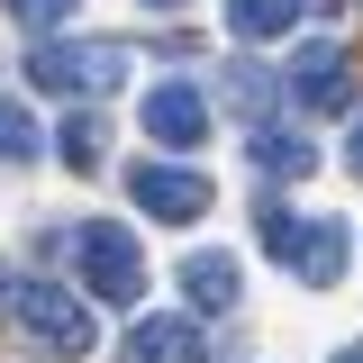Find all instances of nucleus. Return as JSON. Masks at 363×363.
I'll return each mask as SVG.
<instances>
[{
    "instance_id": "obj_14",
    "label": "nucleus",
    "mask_w": 363,
    "mask_h": 363,
    "mask_svg": "<svg viewBox=\"0 0 363 363\" xmlns=\"http://www.w3.org/2000/svg\"><path fill=\"white\" fill-rule=\"evenodd\" d=\"M300 218H309V209H291V200H264V209H255V245H264L272 264H291V245H300Z\"/></svg>"
},
{
    "instance_id": "obj_3",
    "label": "nucleus",
    "mask_w": 363,
    "mask_h": 363,
    "mask_svg": "<svg viewBox=\"0 0 363 363\" xmlns=\"http://www.w3.org/2000/svg\"><path fill=\"white\" fill-rule=\"evenodd\" d=\"M9 309H18V327L37 336L45 354H64V363H82L91 345H100V318H91V300H73L64 281H18V291H9Z\"/></svg>"
},
{
    "instance_id": "obj_1",
    "label": "nucleus",
    "mask_w": 363,
    "mask_h": 363,
    "mask_svg": "<svg viewBox=\"0 0 363 363\" xmlns=\"http://www.w3.org/2000/svg\"><path fill=\"white\" fill-rule=\"evenodd\" d=\"M73 291L109 300V309L145 300V236L128 218H82L73 227Z\"/></svg>"
},
{
    "instance_id": "obj_8",
    "label": "nucleus",
    "mask_w": 363,
    "mask_h": 363,
    "mask_svg": "<svg viewBox=\"0 0 363 363\" xmlns=\"http://www.w3.org/2000/svg\"><path fill=\"white\" fill-rule=\"evenodd\" d=\"M118 363H209V345H200L191 318H136L128 345H118Z\"/></svg>"
},
{
    "instance_id": "obj_19",
    "label": "nucleus",
    "mask_w": 363,
    "mask_h": 363,
    "mask_svg": "<svg viewBox=\"0 0 363 363\" xmlns=\"http://www.w3.org/2000/svg\"><path fill=\"white\" fill-rule=\"evenodd\" d=\"M145 9H182V0H145Z\"/></svg>"
},
{
    "instance_id": "obj_11",
    "label": "nucleus",
    "mask_w": 363,
    "mask_h": 363,
    "mask_svg": "<svg viewBox=\"0 0 363 363\" xmlns=\"http://www.w3.org/2000/svg\"><path fill=\"white\" fill-rule=\"evenodd\" d=\"M300 9H309V0H227V28H236V37H291V28H300Z\"/></svg>"
},
{
    "instance_id": "obj_17",
    "label": "nucleus",
    "mask_w": 363,
    "mask_h": 363,
    "mask_svg": "<svg viewBox=\"0 0 363 363\" xmlns=\"http://www.w3.org/2000/svg\"><path fill=\"white\" fill-rule=\"evenodd\" d=\"M345 173L363 182V109H354V128H345Z\"/></svg>"
},
{
    "instance_id": "obj_15",
    "label": "nucleus",
    "mask_w": 363,
    "mask_h": 363,
    "mask_svg": "<svg viewBox=\"0 0 363 363\" xmlns=\"http://www.w3.org/2000/svg\"><path fill=\"white\" fill-rule=\"evenodd\" d=\"M55 155H64L73 173H100V118H91V109H73V118L55 128Z\"/></svg>"
},
{
    "instance_id": "obj_4",
    "label": "nucleus",
    "mask_w": 363,
    "mask_h": 363,
    "mask_svg": "<svg viewBox=\"0 0 363 363\" xmlns=\"http://www.w3.org/2000/svg\"><path fill=\"white\" fill-rule=\"evenodd\" d=\"M128 200H136L155 227H200L209 209H218V182L191 173V164L173 155V164H136V173H128Z\"/></svg>"
},
{
    "instance_id": "obj_12",
    "label": "nucleus",
    "mask_w": 363,
    "mask_h": 363,
    "mask_svg": "<svg viewBox=\"0 0 363 363\" xmlns=\"http://www.w3.org/2000/svg\"><path fill=\"white\" fill-rule=\"evenodd\" d=\"M272 91H281V73H264V64H245V55H236V64H227V82H218V100L236 109V118H255Z\"/></svg>"
},
{
    "instance_id": "obj_13",
    "label": "nucleus",
    "mask_w": 363,
    "mask_h": 363,
    "mask_svg": "<svg viewBox=\"0 0 363 363\" xmlns=\"http://www.w3.org/2000/svg\"><path fill=\"white\" fill-rule=\"evenodd\" d=\"M28 155H45V128L28 100H0V164H28Z\"/></svg>"
},
{
    "instance_id": "obj_9",
    "label": "nucleus",
    "mask_w": 363,
    "mask_h": 363,
    "mask_svg": "<svg viewBox=\"0 0 363 363\" xmlns=\"http://www.w3.org/2000/svg\"><path fill=\"white\" fill-rule=\"evenodd\" d=\"M182 291H191V309H236V300H245V264H236V255H209V245H200V255H191V264H182Z\"/></svg>"
},
{
    "instance_id": "obj_6",
    "label": "nucleus",
    "mask_w": 363,
    "mask_h": 363,
    "mask_svg": "<svg viewBox=\"0 0 363 363\" xmlns=\"http://www.w3.org/2000/svg\"><path fill=\"white\" fill-rule=\"evenodd\" d=\"M281 91H291V100H300V109H345V100H354V55H345V45H300V55H291V73H281Z\"/></svg>"
},
{
    "instance_id": "obj_2",
    "label": "nucleus",
    "mask_w": 363,
    "mask_h": 363,
    "mask_svg": "<svg viewBox=\"0 0 363 363\" xmlns=\"http://www.w3.org/2000/svg\"><path fill=\"white\" fill-rule=\"evenodd\" d=\"M128 64H136V55L109 45V37H55V28H45L37 55H28V82L55 91V100H100V91L128 82Z\"/></svg>"
},
{
    "instance_id": "obj_10",
    "label": "nucleus",
    "mask_w": 363,
    "mask_h": 363,
    "mask_svg": "<svg viewBox=\"0 0 363 363\" xmlns=\"http://www.w3.org/2000/svg\"><path fill=\"white\" fill-rule=\"evenodd\" d=\"M255 164L281 173V182H309V173H318V145H309L300 128H255Z\"/></svg>"
},
{
    "instance_id": "obj_7",
    "label": "nucleus",
    "mask_w": 363,
    "mask_h": 363,
    "mask_svg": "<svg viewBox=\"0 0 363 363\" xmlns=\"http://www.w3.org/2000/svg\"><path fill=\"white\" fill-rule=\"evenodd\" d=\"M345 255H354V236H345V218H300V245H291V264L281 272H300V291H336L345 281Z\"/></svg>"
},
{
    "instance_id": "obj_16",
    "label": "nucleus",
    "mask_w": 363,
    "mask_h": 363,
    "mask_svg": "<svg viewBox=\"0 0 363 363\" xmlns=\"http://www.w3.org/2000/svg\"><path fill=\"white\" fill-rule=\"evenodd\" d=\"M0 9H9V18H18L28 37H45V28H64V18H73L82 0H0Z\"/></svg>"
},
{
    "instance_id": "obj_5",
    "label": "nucleus",
    "mask_w": 363,
    "mask_h": 363,
    "mask_svg": "<svg viewBox=\"0 0 363 363\" xmlns=\"http://www.w3.org/2000/svg\"><path fill=\"white\" fill-rule=\"evenodd\" d=\"M136 128H145V145H164V155H191L209 136V91L200 82H155L136 100Z\"/></svg>"
},
{
    "instance_id": "obj_18",
    "label": "nucleus",
    "mask_w": 363,
    "mask_h": 363,
    "mask_svg": "<svg viewBox=\"0 0 363 363\" xmlns=\"http://www.w3.org/2000/svg\"><path fill=\"white\" fill-rule=\"evenodd\" d=\"M327 363H363V345H336V354H327Z\"/></svg>"
}]
</instances>
